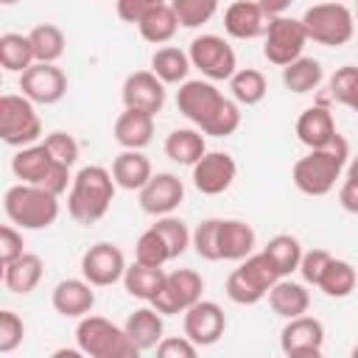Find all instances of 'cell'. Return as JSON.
I'll use <instances>...</instances> for the list:
<instances>
[{
    "label": "cell",
    "instance_id": "cell-42",
    "mask_svg": "<svg viewBox=\"0 0 358 358\" xmlns=\"http://www.w3.org/2000/svg\"><path fill=\"white\" fill-rule=\"evenodd\" d=\"M218 227H221V218H204L193 229L190 246L196 249L199 257H204V260H221V255H218Z\"/></svg>",
    "mask_w": 358,
    "mask_h": 358
},
{
    "label": "cell",
    "instance_id": "cell-39",
    "mask_svg": "<svg viewBox=\"0 0 358 358\" xmlns=\"http://www.w3.org/2000/svg\"><path fill=\"white\" fill-rule=\"evenodd\" d=\"M171 8L176 11L182 28H199L215 17L218 0H171Z\"/></svg>",
    "mask_w": 358,
    "mask_h": 358
},
{
    "label": "cell",
    "instance_id": "cell-26",
    "mask_svg": "<svg viewBox=\"0 0 358 358\" xmlns=\"http://www.w3.org/2000/svg\"><path fill=\"white\" fill-rule=\"evenodd\" d=\"M42 271H45L42 257L34 255V252H25L17 260H11V263L3 266V282H6V288L11 294H22L25 296V294H31L39 285Z\"/></svg>",
    "mask_w": 358,
    "mask_h": 358
},
{
    "label": "cell",
    "instance_id": "cell-36",
    "mask_svg": "<svg viewBox=\"0 0 358 358\" xmlns=\"http://www.w3.org/2000/svg\"><path fill=\"white\" fill-rule=\"evenodd\" d=\"M229 90H232V98L243 106H255L266 98L268 92V84H266V76L255 67H243V70H235V76L229 78Z\"/></svg>",
    "mask_w": 358,
    "mask_h": 358
},
{
    "label": "cell",
    "instance_id": "cell-30",
    "mask_svg": "<svg viewBox=\"0 0 358 358\" xmlns=\"http://www.w3.org/2000/svg\"><path fill=\"white\" fill-rule=\"evenodd\" d=\"M137 28H140V36H143L145 42L162 45V42H171V39H173V34H176V28H179V17H176V11L171 8V3H162V6H157L154 11H148V14L137 22Z\"/></svg>",
    "mask_w": 358,
    "mask_h": 358
},
{
    "label": "cell",
    "instance_id": "cell-32",
    "mask_svg": "<svg viewBox=\"0 0 358 358\" xmlns=\"http://www.w3.org/2000/svg\"><path fill=\"white\" fill-rule=\"evenodd\" d=\"M355 282H358V274H355L352 263L333 257V260L327 263L324 274L319 277V285H316V288H319L324 296H330V299H344V296H350V294L355 291Z\"/></svg>",
    "mask_w": 358,
    "mask_h": 358
},
{
    "label": "cell",
    "instance_id": "cell-11",
    "mask_svg": "<svg viewBox=\"0 0 358 358\" xmlns=\"http://www.w3.org/2000/svg\"><path fill=\"white\" fill-rule=\"evenodd\" d=\"M280 350L288 358H319L324 350V324L313 316H294L280 333Z\"/></svg>",
    "mask_w": 358,
    "mask_h": 358
},
{
    "label": "cell",
    "instance_id": "cell-53",
    "mask_svg": "<svg viewBox=\"0 0 358 358\" xmlns=\"http://www.w3.org/2000/svg\"><path fill=\"white\" fill-rule=\"evenodd\" d=\"M347 176L358 182V157H352V159H350V165H347Z\"/></svg>",
    "mask_w": 358,
    "mask_h": 358
},
{
    "label": "cell",
    "instance_id": "cell-37",
    "mask_svg": "<svg viewBox=\"0 0 358 358\" xmlns=\"http://www.w3.org/2000/svg\"><path fill=\"white\" fill-rule=\"evenodd\" d=\"M263 252L271 257V263L277 266L280 277H288L294 271H299V260H302V243L294 235H274Z\"/></svg>",
    "mask_w": 358,
    "mask_h": 358
},
{
    "label": "cell",
    "instance_id": "cell-49",
    "mask_svg": "<svg viewBox=\"0 0 358 358\" xmlns=\"http://www.w3.org/2000/svg\"><path fill=\"white\" fill-rule=\"evenodd\" d=\"M196 352H199V344L190 341L187 336H171L157 344L159 358H196Z\"/></svg>",
    "mask_w": 358,
    "mask_h": 358
},
{
    "label": "cell",
    "instance_id": "cell-44",
    "mask_svg": "<svg viewBox=\"0 0 358 358\" xmlns=\"http://www.w3.org/2000/svg\"><path fill=\"white\" fill-rule=\"evenodd\" d=\"M42 143L48 145V151H50V157L56 162H64L67 168L76 165V159H78V140L73 134H67V131H50V134H45Z\"/></svg>",
    "mask_w": 358,
    "mask_h": 358
},
{
    "label": "cell",
    "instance_id": "cell-54",
    "mask_svg": "<svg viewBox=\"0 0 358 358\" xmlns=\"http://www.w3.org/2000/svg\"><path fill=\"white\" fill-rule=\"evenodd\" d=\"M352 112H358V87H355V92H352V98H350V103H347Z\"/></svg>",
    "mask_w": 358,
    "mask_h": 358
},
{
    "label": "cell",
    "instance_id": "cell-29",
    "mask_svg": "<svg viewBox=\"0 0 358 358\" xmlns=\"http://www.w3.org/2000/svg\"><path fill=\"white\" fill-rule=\"evenodd\" d=\"M165 271L162 266H145V263H134V266H126V274H123V285L131 296L143 299V302H151L162 282H165Z\"/></svg>",
    "mask_w": 358,
    "mask_h": 358
},
{
    "label": "cell",
    "instance_id": "cell-28",
    "mask_svg": "<svg viewBox=\"0 0 358 358\" xmlns=\"http://www.w3.org/2000/svg\"><path fill=\"white\" fill-rule=\"evenodd\" d=\"M53 162H56V159L50 157L48 145H45V143H34V145H25V148H20V151L14 154L11 171H14L17 179H22V182H28V185H39V182L45 179V173L50 171Z\"/></svg>",
    "mask_w": 358,
    "mask_h": 358
},
{
    "label": "cell",
    "instance_id": "cell-33",
    "mask_svg": "<svg viewBox=\"0 0 358 358\" xmlns=\"http://www.w3.org/2000/svg\"><path fill=\"white\" fill-rule=\"evenodd\" d=\"M31 48H34V59L36 62H50L56 64V59L64 56V34L59 25L53 22H42V25H34L31 34Z\"/></svg>",
    "mask_w": 358,
    "mask_h": 358
},
{
    "label": "cell",
    "instance_id": "cell-17",
    "mask_svg": "<svg viewBox=\"0 0 358 358\" xmlns=\"http://www.w3.org/2000/svg\"><path fill=\"white\" fill-rule=\"evenodd\" d=\"M120 98L129 109H143V112L157 115L165 106V81L154 70H137L126 76Z\"/></svg>",
    "mask_w": 358,
    "mask_h": 358
},
{
    "label": "cell",
    "instance_id": "cell-18",
    "mask_svg": "<svg viewBox=\"0 0 358 358\" xmlns=\"http://www.w3.org/2000/svg\"><path fill=\"white\" fill-rule=\"evenodd\" d=\"M266 11L257 0H235L224 11V31L235 39H257L266 34Z\"/></svg>",
    "mask_w": 358,
    "mask_h": 358
},
{
    "label": "cell",
    "instance_id": "cell-50",
    "mask_svg": "<svg viewBox=\"0 0 358 358\" xmlns=\"http://www.w3.org/2000/svg\"><path fill=\"white\" fill-rule=\"evenodd\" d=\"M165 0H117V17L123 22L137 25L148 11H154L157 6H162Z\"/></svg>",
    "mask_w": 358,
    "mask_h": 358
},
{
    "label": "cell",
    "instance_id": "cell-40",
    "mask_svg": "<svg viewBox=\"0 0 358 358\" xmlns=\"http://www.w3.org/2000/svg\"><path fill=\"white\" fill-rule=\"evenodd\" d=\"M151 227H157L159 235L165 238V243H168V249H171V260H173V257H182V255L187 252V246H190V241H193V232L187 229V224H185L182 218L159 215L157 224H151Z\"/></svg>",
    "mask_w": 358,
    "mask_h": 358
},
{
    "label": "cell",
    "instance_id": "cell-25",
    "mask_svg": "<svg viewBox=\"0 0 358 358\" xmlns=\"http://www.w3.org/2000/svg\"><path fill=\"white\" fill-rule=\"evenodd\" d=\"M266 296H268L271 310H274L277 316H282V319L302 316V313H308V308H310V294H308V288H305L302 282H294V280H285V277H280V280L268 288Z\"/></svg>",
    "mask_w": 358,
    "mask_h": 358
},
{
    "label": "cell",
    "instance_id": "cell-12",
    "mask_svg": "<svg viewBox=\"0 0 358 358\" xmlns=\"http://www.w3.org/2000/svg\"><path fill=\"white\" fill-rule=\"evenodd\" d=\"M20 90L34 103H56L67 92V76L62 67L50 62H34L25 73H20Z\"/></svg>",
    "mask_w": 358,
    "mask_h": 358
},
{
    "label": "cell",
    "instance_id": "cell-6",
    "mask_svg": "<svg viewBox=\"0 0 358 358\" xmlns=\"http://www.w3.org/2000/svg\"><path fill=\"white\" fill-rule=\"evenodd\" d=\"M308 39L324 48H341L355 34V14L344 3H316L302 14Z\"/></svg>",
    "mask_w": 358,
    "mask_h": 358
},
{
    "label": "cell",
    "instance_id": "cell-7",
    "mask_svg": "<svg viewBox=\"0 0 358 358\" xmlns=\"http://www.w3.org/2000/svg\"><path fill=\"white\" fill-rule=\"evenodd\" d=\"M0 137L6 145L25 148L42 137V120L34 109V101L25 95H3L0 98Z\"/></svg>",
    "mask_w": 358,
    "mask_h": 358
},
{
    "label": "cell",
    "instance_id": "cell-56",
    "mask_svg": "<svg viewBox=\"0 0 358 358\" xmlns=\"http://www.w3.org/2000/svg\"><path fill=\"white\" fill-rule=\"evenodd\" d=\"M355 28H358V0H355Z\"/></svg>",
    "mask_w": 358,
    "mask_h": 358
},
{
    "label": "cell",
    "instance_id": "cell-10",
    "mask_svg": "<svg viewBox=\"0 0 358 358\" xmlns=\"http://www.w3.org/2000/svg\"><path fill=\"white\" fill-rule=\"evenodd\" d=\"M201 291H204V280L201 274H196L193 268H176L165 277L159 294L148 302L154 305L162 316H173V313H185L193 302L201 299Z\"/></svg>",
    "mask_w": 358,
    "mask_h": 358
},
{
    "label": "cell",
    "instance_id": "cell-43",
    "mask_svg": "<svg viewBox=\"0 0 358 358\" xmlns=\"http://www.w3.org/2000/svg\"><path fill=\"white\" fill-rule=\"evenodd\" d=\"M227 296L235 302V305H255V302H260L263 296H266V291L263 288H257L241 268H235L229 277H227Z\"/></svg>",
    "mask_w": 358,
    "mask_h": 358
},
{
    "label": "cell",
    "instance_id": "cell-1",
    "mask_svg": "<svg viewBox=\"0 0 358 358\" xmlns=\"http://www.w3.org/2000/svg\"><path fill=\"white\" fill-rule=\"evenodd\" d=\"M176 109L210 137H229L241 126L238 101L224 98L213 81H182L176 92Z\"/></svg>",
    "mask_w": 358,
    "mask_h": 358
},
{
    "label": "cell",
    "instance_id": "cell-41",
    "mask_svg": "<svg viewBox=\"0 0 358 358\" xmlns=\"http://www.w3.org/2000/svg\"><path fill=\"white\" fill-rule=\"evenodd\" d=\"M238 268H241L257 288H263L266 294H268V288L280 280V271H277V266L271 263V257H268L266 252H257V255L252 252L249 257H243V263H241Z\"/></svg>",
    "mask_w": 358,
    "mask_h": 358
},
{
    "label": "cell",
    "instance_id": "cell-13",
    "mask_svg": "<svg viewBox=\"0 0 358 358\" xmlns=\"http://www.w3.org/2000/svg\"><path fill=\"white\" fill-rule=\"evenodd\" d=\"M81 274L87 282H92L95 288H106L115 285L117 280H123L126 274V257L115 243H95L81 255Z\"/></svg>",
    "mask_w": 358,
    "mask_h": 358
},
{
    "label": "cell",
    "instance_id": "cell-55",
    "mask_svg": "<svg viewBox=\"0 0 358 358\" xmlns=\"http://www.w3.org/2000/svg\"><path fill=\"white\" fill-rule=\"evenodd\" d=\"M3 6H14V3H20V0H0Z\"/></svg>",
    "mask_w": 358,
    "mask_h": 358
},
{
    "label": "cell",
    "instance_id": "cell-48",
    "mask_svg": "<svg viewBox=\"0 0 358 358\" xmlns=\"http://www.w3.org/2000/svg\"><path fill=\"white\" fill-rule=\"evenodd\" d=\"M22 246H25V243H22L20 227L3 224V227H0V263L6 266V263H11V260H17L20 255H25Z\"/></svg>",
    "mask_w": 358,
    "mask_h": 358
},
{
    "label": "cell",
    "instance_id": "cell-24",
    "mask_svg": "<svg viewBox=\"0 0 358 358\" xmlns=\"http://www.w3.org/2000/svg\"><path fill=\"white\" fill-rule=\"evenodd\" d=\"M112 176H115V185L123 187V190H140L151 176V159L137 151V148H123L115 162H112Z\"/></svg>",
    "mask_w": 358,
    "mask_h": 358
},
{
    "label": "cell",
    "instance_id": "cell-51",
    "mask_svg": "<svg viewBox=\"0 0 358 358\" xmlns=\"http://www.w3.org/2000/svg\"><path fill=\"white\" fill-rule=\"evenodd\" d=\"M338 201H341V207L347 210V213H355L358 215V182L355 179H344V185H341V190H338Z\"/></svg>",
    "mask_w": 358,
    "mask_h": 358
},
{
    "label": "cell",
    "instance_id": "cell-5",
    "mask_svg": "<svg viewBox=\"0 0 358 358\" xmlns=\"http://www.w3.org/2000/svg\"><path fill=\"white\" fill-rule=\"evenodd\" d=\"M76 344L84 355L92 358H137V347L126 336L123 327L112 324L103 316H81L76 327Z\"/></svg>",
    "mask_w": 358,
    "mask_h": 358
},
{
    "label": "cell",
    "instance_id": "cell-20",
    "mask_svg": "<svg viewBox=\"0 0 358 358\" xmlns=\"http://www.w3.org/2000/svg\"><path fill=\"white\" fill-rule=\"evenodd\" d=\"M336 120L333 112L324 103L308 106L299 117H296V140L308 148H324L336 140Z\"/></svg>",
    "mask_w": 358,
    "mask_h": 358
},
{
    "label": "cell",
    "instance_id": "cell-19",
    "mask_svg": "<svg viewBox=\"0 0 358 358\" xmlns=\"http://www.w3.org/2000/svg\"><path fill=\"white\" fill-rule=\"evenodd\" d=\"M95 285L87 282V280H62L53 294H50V302H53V310L64 319H81L92 310L95 305Z\"/></svg>",
    "mask_w": 358,
    "mask_h": 358
},
{
    "label": "cell",
    "instance_id": "cell-45",
    "mask_svg": "<svg viewBox=\"0 0 358 358\" xmlns=\"http://www.w3.org/2000/svg\"><path fill=\"white\" fill-rule=\"evenodd\" d=\"M25 338V324L14 310H0V352H14Z\"/></svg>",
    "mask_w": 358,
    "mask_h": 358
},
{
    "label": "cell",
    "instance_id": "cell-34",
    "mask_svg": "<svg viewBox=\"0 0 358 358\" xmlns=\"http://www.w3.org/2000/svg\"><path fill=\"white\" fill-rule=\"evenodd\" d=\"M190 56L179 48H159L154 56H151V70L165 81V84H182L187 81V73H190Z\"/></svg>",
    "mask_w": 358,
    "mask_h": 358
},
{
    "label": "cell",
    "instance_id": "cell-57",
    "mask_svg": "<svg viewBox=\"0 0 358 358\" xmlns=\"http://www.w3.org/2000/svg\"><path fill=\"white\" fill-rule=\"evenodd\" d=\"M352 358H358V344H355V347H352Z\"/></svg>",
    "mask_w": 358,
    "mask_h": 358
},
{
    "label": "cell",
    "instance_id": "cell-16",
    "mask_svg": "<svg viewBox=\"0 0 358 358\" xmlns=\"http://www.w3.org/2000/svg\"><path fill=\"white\" fill-rule=\"evenodd\" d=\"M185 336L190 341H196L199 347H210L215 344L224 330H227V316L221 310L218 302H210V299H199L193 302L187 310H185Z\"/></svg>",
    "mask_w": 358,
    "mask_h": 358
},
{
    "label": "cell",
    "instance_id": "cell-8",
    "mask_svg": "<svg viewBox=\"0 0 358 358\" xmlns=\"http://www.w3.org/2000/svg\"><path fill=\"white\" fill-rule=\"evenodd\" d=\"M190 64L207 78V81H229L238 70V59L232 45L224 36L215 34H201L190 42L187 48Z\"/></svg>",
    "mask_w": 358,
    "mask_h": 358
},
{
    "label": "cell",
    "instance_id": "cell-3",
    "mask_svg": "<svg viewBox=\"0 0 358 358\" xmlns=\"http://www.w3.org/2000/svg\"><path fill=\"white\" fill-rule=\"evenodd\" d=\"M115 176L112 171L101 168V165H84L70 185L67 193V213L73 221L90 227L95 221H101L115 199Z\"/></svg>",
    "mask_w": 358,
    "mask_h": 358
},
{
    "label": "cell",
    "instance_id": "cell-27",
    "mask_svg": "<svg viewBox=\"0 0 358 358\" xmlns=\"http://www.w3.org/2000/svg\"><path fill=\"white\" fill-rule=\"evenodd\" d=\"M207 154L204 131L201 129H173L165 140V157L176 165H196Z\"/></svg>",
    "mask_w": 358,
    "mask_h": 358
},
{
    "label": "cell",
    "instance_id": "cell-21",
    "mask_svg": "<svg viewBox=\"0 0 358 358\" xmlns=\"http://www.w3.org/2000/svg\"><path fill=\"white\" fill-rule=\"evenodd\" d=\"M154 137V115L143 109H123L115 120V140L123 148H137L143 151Z\"/></svg>",
    "mask_w": 358,
    "mask_h": 358
},
{
    "label": "cell",
    "instance_id": "cell-31",
    "mask_svg": "<svg viewBox=\"0 0 358 358\" xmlns=\"http://www.w3.org/2000/svg\"><path fill=\"white\" fill-rule=\"evenodd\" d=\"M324 78V70L316 59H308V56H299L294 59L291 64L282 67V84L296 92V95H305V92H313Z\"/></svg>",
    "mask_w": 358,
    "mask_h": 358
},
{
    "label": "cell",
    "instance_id": "cell-47",
    "mask_svg": "<svg viewBox=\"0 0 358 358\" xmlns=\"http://www.w3.org/2000/svg\"><path fill=\"white\" fill-rule=\"evenodd\" d=\"M333 260L330 252L324 249H310V252H302V260H299V274L308 285H319V277L324 274L327 263Z\"/></svg>",
    "mask_w": 358,
    "mask_h": 358
},
{
    "label": "cell",
    "instance_id": "cell-52",
    "mask_svg": "<svg viewBox=\"0 0 358 358\" xmlns=\"http://www.w3.org/2000/svg\"><path fill=\"white\" fill-rule=\"evenodd\" d=\"M257 3H260V8L266 11V17L271 20V17H282V14L291 8L294 0H257Z\"/></svg>",
    "mask_w": 358,
    "mask_h": 358
},
{
    "label": "cell",
    "instance_id": "cell-22",
    "mask_svg": "<svg viewBox=\"0 0 358 358\" xmlns=\"http://www.w3.org/2000/svg\"><path fill=\"white\" fill-rule=\"evenodd\" d=\"M257 246V235L246 221L238 218H227L218 227V255L221 260H243L255 252Z\"/></svg>",
    "mask_w": 358,
    "mask_h": 358
},
{
    "label": "cell",
    "instance_id": "cell-38",
    "mask_svg": "<svg viewBox=\"0 0 358 358\" xmlns=\"http://www.w3.org/2000/svg\"><path fill=\"white\" fill-rule=\"evenodd\" d=\"M134 260L137 263H145V266H165L171 260V249L165 243V238L159 235L157 227H148L137 243H134Z\"/></svg>",
    "mask_w": 358,
    "mask_h": 358
},
{
    "label": "cell",
    "instance_id": "cell-2",
    "mask_svg": "<svg viewBox=\"0 0 358 358\" xmlns=\"http://www.w3.org/2000/svg\"><path fill=\"white\" fill-rule=\"evenodd\" d=\"M350 159V145L341 134L324 148H310L305 157L294 162L291 179L305 196H327L336 187V179L347 168Z\"/></svg>",
    "mask_w": 358,
    "mask_h": 358
},
{
    "label": "cell",
    "instance_id": "cell-15",
    "mask_svg": "<svg viewBox=\"0 0 358 358\" xmlns=\"http://www.w3.org/2000/svg\"><path fill=\"white\" fill-rule=\"evenodd\" d=\"M137 193H140V207H143V213L159 218V215H171V213L182 204V199H185V185H182V179H179L176 173L162 171V173H154Z\"/></svg>",
    "mask_w": 358,
    "mask_h": 358
},
{
    "label": "cell",
    "instance_id": "cell-4",
    "mask_svg": "<svg viewBox=\"0 0 358 358\" xmlns=\"http://www.w3.org/2000/svg\"><path fill=\"white\" fill-rule=\"evenodd\" d=\"M3 210L8 221L20 229H48L59 218V196L39 185L20 182L6 190Z\"/></svg>",
    "mask_w": 358,
    "mask_h": 358
},
{
    "label": "cell",
    "instance_id": "cell-23",
    "mask_svg": "<svg viewBox=\"0 0 358 358\" xmlns=\"http://www.w3.org/2000/svg\"><path fill=\"white\" fill-rule=\"evenodd\" d=\"M126 336L131 338V344L137 347V352H145V350H157V344L162 341V313L151 305V308H137L126 324H123Z\"/></svg>",
    "mask_w": 358,
    "mask_h": 358
},
{
    "label": "cell",
    "instance_id": "cell-14",
    "mask_svg": "<svg viewBox=\"0 0 358 358\" xmlns=\"http://www.w3.org/2000/svg\"><path fill=\"white\" fill-rule=\"evenodd\" d=\"M238 176V165L227 151H207L193 165V187L204 196H218L232 187Z\"/></svg>",
    "mask_w": 358,
    "mask_h": 358
},
{
    "label": "cell",
    "instance_id": "cell-35",
    "mask_svg": "<svg viewBox=\"0 0 358 358\" xmlns=\"http://www.w3.org/2000/svg\"><path fill=\"white\" fill-rule=\"evenodd\" d=\"M34 48L31 39L22 34H3L0 36V64L8 73H25L34 64Z\"/></svg>",
    "mask_w": 358,
    "mask_h": 358
},
{
    "label": "cell",
    "instance_id": "cell-9",
    "mask_svg": "<svg viewBox=\"0 0 358 358\" xmlns=\"http://www.w3.org/2000/svg\"><path fill=\"white\" fill-rule=\"evenodd\" d=\"M263 36H266L263 56L277 67H285L294 59H299L302 50H305V42H308L302 20H294V17H285V14L282 17H271Z\"/></svg>",
    "mask_w": 358,
    "mask_h": 358
},
{
    "label": "cell",
    "instance_id": "cell-46",
    "mask_svg": "<svg viewBox=\"0 0 358 358\" xmlns=\"http://www.w3.org/2000/svg\"><path fill=\"white\" fill-rule=\"evenodd\" d=\"M355 87H358V67H352V64L338 67L333 73V78H330V95H333V101H338L344 106L350 103Z\"/></svg>",
    "mask_w": 358,
    "mask_h": 358
}]
</instances>
